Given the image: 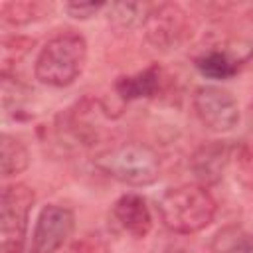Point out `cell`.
Returning a JSON list of instances; mask_svg holds the SVG:
<instances>
[{
	"label": "cell",
	"mask_w": 253,
	"mask_h": 253,
	"mask_svg": "<svg viewBox=\"0 0 253 253\" xmlns=\"http://www.w3.org/2000/svg\"><path fill=\"white\" fill-rule=\"evenodd\" d=\"M156 210L166 229L188 235L202 231L213 221L217 204L206 186L182 184L166 190L160 196Z\"/></svg>",
	"instance_id": "1"
},
{
	"label": "cell",
	"mask_w": 253,
	"mask_h": 253,
	"mask_svg": "<svg viewBox=\"0 0 253 253\" xmlns=\"http://www.w3.org/2000/svg\"><path fill=\"white\" fill-rule=\"evenodd\" d=\"M87 61V42L75 32H63L53 36L40 49L34 73L36 79L49 87L71 85L85 67Z\"/></svg>",
	"instance_id": "2"
},
{
	"label": "cell",
	"mask_w": 253,
	"mask_h": 253,
	"mask_svg": "<svg viewBox=\"0 0 253 253\" xmlns=\"http://www.w3.org/2000/svg\"><path fill=\"white\" fill-rule=\"evenodd\" d=\"M95 168L126 186H148L160 178L162 162L158 152L144 142H123L99 152Z\"/></svg>",
	"instance_id": "3"
},
{
	"label": "cell",
	"mask_w": 253,
	"mask_h": 253,
	"mask_svg": "<svg viewBox=\"0 0 253 253\" xmlns=\"http://www.w3.org/2000/svg\"><path fill=\"white\" fill-rule=\"evenodd\" d=\"M36 194L26 184H10L0 198V251L22 253Z\"/></svg>",
	"instance_id": "4"
},
{
	"label": "cell",
	"mask_w": 253,
	"mask_h": 253,
	"mask_svg": "<svg viewBox=\"0 0 253 253\" xmlns=\"http://www.w3.org/2000/svg\"><path fill=\"white\" fill-rule=\"evenodd\" d=\"M146 42L162 51L176 49L190 36V16L174 2H162L150 6L142 24Z\"/></svg>",
	"instance_id": "5"
},
{
	"label": "cell",
	"mask_w": 253,
	"mask_h": 253,
	"mask_svg": "<svg viewBox=\"0 0 253 253\" xmlns=\"http://www.w3.org/2000/svg\"><path fill=\"white\" fill-rule=\"evenodd\" d=\"M192 105L200 123L213 132H227L235 128L241 119L235 97L227 89L215 85L198 87L194 91Z\"/></svg>",
	"instance_id": "6"
},
{
	"label": "cell",
	"mask_w": 253,
	"mask_h": 253,
	"mask_svg": "<svg viewBox=\"0 0 253 253\" xmlns=\"http://www.w3.org/2000/svg\"><path fill=\"white\" fill-rule=\"evenodd\" d=\"M73 229H75V213L65 206L47 204L42 208L36 219L30 251L32 253H55L67 243Z\"/></svg>",
	"instance_id": "7"
},
{
	"label": "cell",
	"mask_w": 253,
	"mask_h": 253,
	"mask_svg": "<svg viewBox=\"0 0 253 253\" xmlns=\"http://www.w3.org/2000/svg\"><path fill=\"white\" fill-rule=\"evenodd\" d=\"M231 160V146L225 140H210L198 146L190 158V168L202 186L221 182Z\"/></svg>",
	"instance_id": "8"
},
{
	"label": "cell",
	"mask_w": 253,
	"mask_h": 253,
	"mask_svg": "<svg viewBox=\"0 0 253 253\" xmlns=\"http://www.w3.org/2000/svg\"><path fill=\"white\" fill-rule=\"evenodd\" d=\"M115 221L132 237L142 239L152 229V215L146 200L138 194H123L113 206Z\"/></svg>",
	"instance_id": "9"
},
{
	"label": "cell",
	"mask_w": 253,
	"mask_h": 253,
	"mask_svg": "<svg viewBox=\"0 0 253 253\" xmlns=\"http://www.w3.org/2000/svg\"><path fill=\"white\" fill-rule=\"evenodd\" d=\"M162 85V69L160 65L152 63L132 75H123L115 83V91L121 101H134V99H150L160 91Z\"/></svg>",
	"instance_id": "10"
},
{
	"label": "cell",
	"mask_w": 253,
	"mask_h": 253,
	"mask_svg": "<svg viewBox=\"0 0 253 253\" xmlns=\"http://www.w3.org/2000/svg\"><path fill=\"white\" fill-rule=\"evenodd\" d=\"M196 69L210 79H229L239 71L241 59L227 49H208L194 59Z\"/></svg>",
	"instance_id": "11"
},
{
	"label": "cell",
	"mask_w": 253,
	"mask_h": 253,
	"mask_svg": "<svg viewBox=\"0 0 253 253\" xmlns=\"http://www.w3.org/2000/svg\"><path fill=\"white\" fill-rule=\"evenodd\" d=\"M30 166V152L26 144L12 136V134H2L0 140V168L4 178H12L22 174Z\"/></svg>",
	"instance_id": "12"
},
{
	"label": "cell",
	"mask_w": 253,
	"mask_h": 253,
	"mask_svg": "<svg viewBox=\"0 0 253 253\" xmlns=\"http://www.w3.org/2000/svg\"><path fill=\"white\" fill-rule=\"evenodd\" d=\"M210 249L211 253H253V233L237 225H225L211 237Z\"/></svg>",
	"instance_id": "13"
},
{
	"label": "cell",
	"mask_w": 253,
	"mask_h": 253,
	"mask_svg": "<svg viewBox=\"0 0 253 253\" xmlns=\"http://www.w3.org/2000/svg\"><path fill=\"white\" fill-rule=\"evenodd\" d=\"M107 8H109V14H107L109 26L117 34H125V32L128 34L136 26L144 24V18L148 12V8L138 2H115V4H109Z\"/></svg>",
	"instance_id": "14"
},
{
	"label": "cell",
	"mask_w": 253,
	"mask_h": 253,
	"mask_svg": "<svg viewBox=\"0 0 253 253\" xmlns=\"http://www.w3.org/2000/svg\"><path fill=\"white\" fill-rule=\"evenodd\" d=\"M34 40L28 36H4L0 43V63H2V75L10 73V67H14L18 61H22L30 49L34 47Z\"/></svg>",
	"instance_id": "15"
},
{
	"label": "cell",
	"mask_w": 253,
	"mask_h": 253,
	"mask_svg": "<svg viewBox=\"0 0 253 253\" xmlns=\"http://www.w3.org/2000/svg\"><path fill=\"white\" fill-rule=\"evenodd\" d=\"M0 16L10 26H26L43 16V6L38 2H4Z\"/></svg>",
	"instance_id": "16"
},
{
	"label": "cell",
	"mask_w": 253,
	"mask_h": 253,
	"mask_svg": "<svg viewBox=\"0 0 253 253\" xmlns=\"http://www.w3.org/2000/svg\"><path fill=\"white\" fill-rule=\"evenodd\" d=\"M103 8H107L105 2H69V4H65V12L75 20H89Z\"/></svg>",
	"instance_id": "17"
},
{
	"label": "cell",
	"mask_w": 253,
	"mask_h": 253,
	"mask_svg": "<svg viewBox=\"0 0 253 253\" xmlns=\"http://www.w3.org/2000/svg\"><path fill=\"white\" fill-rule=\"evenodd\" d=\"M63 253H89V247H87L85 241H81V243H73V245H69Z\"/></svg>",
	"instance_id": "18"
}]
</instances>
